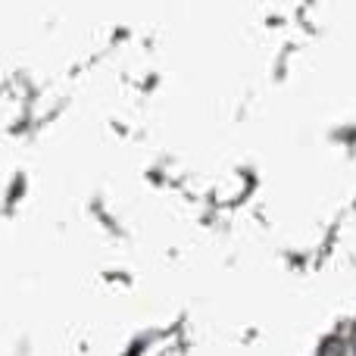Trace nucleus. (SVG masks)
<instances>
[{
	"mask_svg": "<svg viewBox=\"0 0 356 356\" xmlns=\"http://www.w3.org/2000/svg\"><path fill=\"white\" fill-rule=\"evenodd\" d=\"M350 347H353V356H356V325H353V334H350Z\"/></svg>",
	"mask_w": 356,
	"mask_h": 356,
	"instance_id": "nucleus-1",
	"label": "nucleus"
}]
</instances>
